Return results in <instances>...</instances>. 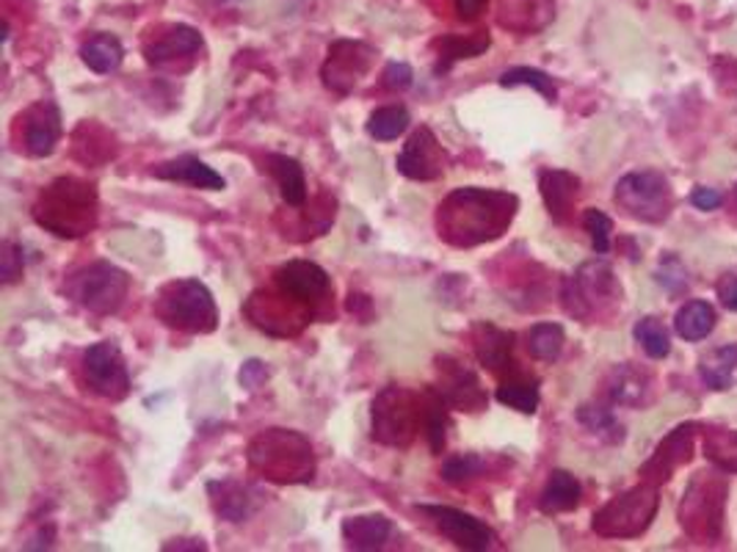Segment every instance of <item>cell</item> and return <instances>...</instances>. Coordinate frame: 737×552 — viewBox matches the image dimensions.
Here are the masks:
<instances>
[{"label": "cell", "mask_w": 737, "mask_h": 552, "mask_svg": "<svg viewBox=\"0 0 737 552\" xmlns=\"http://www.w3.org/2000/svg\"><path fill=\"white\" fill-rule=\"evenodd\" d=\"M373 59H376V50L371 45L340 39L329 47V56H326L320 78H324L326 89H331V92L351 94L356 83L362 81V75L371 72Z\"/></svg>", "instance_id": "obj_14"}, {"label": "cell", "mask_w": 737, "mask_h": 552, "mask_svg": "<svg viewBox=\"0 0 737 552\" xmlns=\"http://www.w3.org/2000/svg\"><path fill=\"white\" fill-rule=\"evenodd\" d=\"M409 122H412V117H409V110L403 108V105H384V108H376L367 117V136L376 141H395L398 136L407 133Z\"/></svg>", "instance_id": "obj_35"}, {"label": "cell", "mask_w": 737, "mask_h": 552, "mask_svg": "<svg viewBox=\"0 0 737 552\" xmlns=\"http://www.w3.org/2000/svg\"><path fill=\"white\" fill-rule=\"evenodd\" d=\"M273 285L313 309H318L331 293L329 273L318 262L309 260H291L285 266H279L273 273Z\"/></svg>", "instance_id": "obj_16"}, {"label": "cell", "mask_w": 737, "mask_h": 552, "mask_svg": "<svg viewBox=\"0 0 737 552\" xmlns=\"http://www.w3.org/2000/svg\"><path fill=\"white\" fill-rule=\"evenodd\" d=\"M635 340L652 360H666L671 354V334L660 318H641L635 324Z\"/></svg>", "instance_id": "obj_40"}, {"label": "cell", "mask_w": 737, "mask_h": 552, "mask_svg": "<svg viewBox=\"0 0 737 552\" xmlns=\"http://www.w3.org/2000/svg\"><path fill=\"white\" fill-rule=\"evenodd\" d=\"M249 467L271 483H309L315 478L313 445L291 428L260 431L246 450Z\"/></svg>", "instance_id": "obj_3"}, {"label": "cell", "mask_w": 737, "mask_h": 552, "mask_svg": "<svg viewBox=\"0 0 737 552\" xmlns=\"http://www.w3.org/2000/svg\"><path fill=\"white\" fill-rule=\"evenodd\" d=\"M577 423H581L588 434L597 436V439L608 442V445H616V442L624 439V425H621L619 420H616V414L610 412L608 407H603V403H583V407L577 409Z\"/></svg>", "instance_id": "obj_34"}, {"label": "cell", "mask_w": 737, "mask_h": 552, "mask_svg": "<svg viewBox=\"0 0 737 552\" xmlns=\"http://www.w3.org/2000/svg\"><path fill=\"white\" fill-rule=\"evenodd\" d=\"M616 204L635 221L660 224L671 213V186L668 177L655 169L630 172L616 183Z\"/></svg>", "instance_id": "obj_10"}, {"label": "cell", "mask_w": 737, "mask_h": 552, "mask_svg": "<svg viewBox=\"0 0 737 552\" xmlns=\"http://www.w3.org/2000/svg\"><path fill=\"white\" fill-rule=\"evenodd\" d=\"M732 210L737 213V183H735V188H732Z\"/></svg>", "instance_id": "obj_51"}, {"label": "cell", "mask_w": 737, "mask_h": 552, "mask_svg": "<svg viewBox=\"0 0 737 552\" xmlns=\"http://www.w3.org/2000/svg\"><path fill=\"white\" fill-rule=\"evenodd\" d=\"M715 320H718V315H715L713 304L693 298V302H686L677 309V315H674V329H677L679 338L688 340V343H699V340H704L710 331L715 329Z\"/></svg>", "instance_id": "obj_30"}, {"label": "cell", "mask_w": 737, "mask_h": 552, "mask_svg": "<svg viewBox=\"0 0 737 552\" xmlns=\"http://www.w3.org/2000/svg\"><path fill=\"white\" fill-rule=\"evenodd\" d=\"M266 163L271 177L277 180L282 202L291 204V208H304V202H307V177H304L302 163L296 157L277 155V152L268 155Z\"/></svg>", "instance_id": "obj_26"}, {"label": "cell", "mask_w": 737, "mask_h": 552, "mask_svg": "<svg viewBox=\"0 0 737 552\" xmlns=\"http://www.w3.org/2000/svg\"><path fill=\"white\" fill-rule=\"evenodd\" d=\"M423 425V401L407 387L389 384L373 398V439L389 448H407Z\"/></svg>", "instance_id": "obj_9"}, {"label": "cell", "mask_w": 737, "mask_h": 552, "mask_svg": "<svg viewBox=\"0 0 737 552\" xmlns=\"http://www.w3.org/2000/svg\"><path fill=\"white\" fill-rule=\"evenodd\" d=\"M472 345L476 356L489 373L494 376H514L517 362H514V331H505L494 324H478L472 331Z\"/></svg>", "instance_id": "obj_20"}, {"label": "cell", "mask_w": 737, "mask_h": 552, "mask_svg": "<svg viewBox=\"0 0 737 552\" xmlns=\"http://www.w3.org/2000/svg\"><path fill=\"white\" fill-rule=\"evenodd\" d=\"M489 7V0H453V9H456V17L472 23L483 14V9Z\"/></svg>", "instance_id": "obj_49"}, {"label": "cell", "mask_w": 737, "mask_h": 552, "mask_svg": "<svg viewBox=\"0 0 737 552\" xmlns=\"http://www.w3.org/2000/svg\"><path fill=\"white\" fill-rule=\"evenodd\" d=\"M238 378H241V387H246V390H257V387H262L268 378L266 362L249 360L244 367H241Z\"/></svg>", "instance_id": "obj_46"}, {"label": "cell", "mask_w": 737, "mask_h": 552, "mask_svg": "<svg viewBox=\"0 0 737 552\" xmlns=\"http://www.w3.org/2000/svg\"><path fill=\"white\" fill-rule=\"evenodd\" d=\"M652 376L635 365H616L605 378V392L613 403L630 409H641L652 403Z\"/></svg>", "instance_id": "obj_24"}, {"label": "cell", "mask_w": 737, "mask_h": 552, "mask_svg": "<svg viewBox=\"0 0 737 552\" xmlns=\"http://www.w3.org/2000/svg\"><path fill=\"white\" fill-rule=\"evenodd\" d=\"M97 188L78 177L52 180L34 202V221L56 238H83L97 227Z\"/></svg>", "instance_id": "obj_2"}, {"label": "cell", "mask_w": 737, "mask_h": 552, "mask_svg": "<svg viewBox=\"0 0 737 552\" xmlns=\"http://www.w3.org/2000/svg\"><path fill=\"white\" fill-rule=\"evenodd\" d=\"M67 296L94 315H114L122 309L130 293V277L108 260L89 262L67 277Z\"/></svg>", "instance_id": "obj_8"}, {"label": "cell", "mask_w": 737, "mask_h": 552, "mask_svg": "<svg viewBox=\"0 0 737 552\" xmlns=\"http://www.w3.org/2000/svg\"><path fill=\"white\" fill-rule=\"evenodd\" d=\"M152 309L163 326L188 331V334H210L219 326V307H215L213 293L199 280L166 282L157 291Z\"/></svg>", "instance_id": "obj_4"}, {"label": "cell", "mask_w": 737, "mask_h": 552, "mask_svg": "<svg viewBox=\"0 0 737 552\" xmlns=\"http://www.w3.org/2000/svg\"><path fill=\"white\" fill-rule=\"evenodd\" d=\"M697 431H699V425H693V423H686V425H679V428H674L671 434H668L666 439L657 445V450L650 456V461L641 467L644 481L655 483V486L671 481L674 472H677L679 467H686L688 461L693 459Z\"/></svg>", "instance_id": "obj_17"}, {"label": "cell", "mask_w": 737, "mask_h": 552, "mask_svg": "<svg viewBox=\"0 0 737 552\" xmlns=\"http://www.w3.org/2000/svg\"><path fill=\"white\" fill-rule=\"evenodd\" d=\"M483 470H487V461H483L478 454L451 456V459H445V465H442V481L453 483V486H465V483L481 478Z\"/></svg>", "instance_id": "obj_42"}, {"label": "cell", "mask_w": 737, "mask_h": 552, "mask_svg": "<svg viewBox=\"0 0 737 552\" xmlns=\"http://www.w3.org/2000/svg\"><path fill=\"white\" fill-rule=\"evenodd\" d=\"M393 536V522L384 514H362L343 522V539L351 550H382Z\"/></svg>", "instance_id": "obj_27"}, {"label": "cell", "mask_w": 737, "mask_h": 552, "mask_svg": "<svg viewBox=\"0 0 737 552\" xmlns=\"http://www.w3.org/2000/svg\"><path fill=\"white\" fill-rule=\"evenodd\" d=\"M23 246L17 240H7V244L0 246V280H3V285H14V282L23 280Z\"/></svg>", "instance_id": "obj_44"}, {"label": "cell", "mask_w": 737, "mask_h": 552, "mask_svg": "<svg viewBox=\"0 0 737 552\" xmlns=\"http://www.w3.org/2000/svg\"><path fill=\"white\" fill-rule=\"evenodd\" d=\"M152 177L157 180H168V183H183V186L191 188H202V191H224L226 180L208 166L204 161H199L197 155H180L175 161H166L161 166L152 169Z\"/></svg>", "instance_id": "obj_23"}, {"label": "cell", "mask_w": 737, "mask_h": 552, "mask_svg": "<svg viewBox=\"0 0 737 552\" xmlns=\"http://www.w3.org/2000/svg\"><path fill=\"white\" fill-rule=\"evenodd\" d=\"M445 407L447 403L440 392L436 390L425 392L423 428H425V436H429L431 454H436V456L445 450V442H447V409Z\"/></svg>", "instance_id": "obj_36"}, {"label": "cell", "mask_w": 737, "mask_h": 552, "mask_svg": "<svg viewBox=\"0 0 737 552\" xmlns=\"http://www.w3.org/2000/svg\"><path fill=\"white\" fill-rule=\"evenodd\" d=\"M83 378L92 392L108 401H122L130 392V373L114 340H100L83 351Z\"/></svg>", "instance_id": "obj_12"}, {"label": "cell", "mask_w": 737, "mask_h": 552, "mask_svg": "<svg viewBox=\"0 0 737 552\" xmlns=\"http://www.w3.org/2000/svg\"><path fill=\"white\" fill-rule=\"evenodd\" d=\"M583 227H586L588 238H592V246L597 255H608L610 251V235H613V221L610 215H605L603 210L588 208L583 213Z\"/></svg>", "instance_id": "obj_43"}, {"label": "cell", "mask_w": 737, "mask_h": 552, "mask_svg": "<svg viewBox=\"0 0 737 552\" xmlns=\"http://www.w3.org/2000/svg\"><path fill=\"white\" fill-rule=\"evenodd\" d=\"M691 204L699 210H715L724 204V193L715 191V188H697V191L691 193Z\"/></svg>", "instance_id": "obj_48"}, {"label": "cell", "mask_w": 737, "mask_h": 552, "mask_svg": "<svg viewBox=\"0 0 737 552\" xmlns=\"http://www.w3.org/2000/svg\"><path fill=\"white\" fill-rule=\"evenodd\" d=\"M492 36L487 31H478L472 36H442L436 39V50H440V61H436V72H447L456 61L461 59H478L481 52L489 50Z\"/></svg>", "instance_id": "obj_31"}, {"label": "cell", "mask_w": 737, "mask_h": 552, "mask_svg": "<svg viewBox=\"0 0 737 552\" xmlns=\"http://www.w3.org/2000/svg\"><path fill=\"white\" fill-rule=\"evenodd\" d=\"M210 503H213V512L219 514L226 522H244L251 512H255V489H249L246 483L235 481V478H224V481H210L208 483Z\"/></svg>", "instance_id": "obj_25"}, {"label": "cell", "mask_w": 737, "mask_h": 552, "mask_svg": "<svg viewBox=\"0 0 737 552\" xmlns=\"http://www.w3.org/2000/svg\"><path fill=\"white\" fill-rule=\"evenodd\" d=\"M204 47L202 34L191 25H168L166 34H157L155 39L144 45V56L152 67L172 64L177 59H188L197 56Z\"/></svg>", "instance_id": "obj_22"}, {"label": "cell", "mask_w": 737, "mask_h": 552, "mask_svg": "<svg viewBox=\"0 0 737 552\" xmlns=\"http://www.w3.org/2000/svg\"><path fill=\"white\" fill-rule=\"evenodd\" d=\"M539 191L552 221L570 224L572 213H575V202L581 197V177L566 169H541Z\"/></svg>", "instance_id": "obj_21"}, {"label": "cell", "mask_w": 737, "mask_h": 552, "mask_svg": "<svg viewBox=\"0 0 737 552\" xmlns=\"http://www.w3.org/2000/svg\"><path fill=\"white\" fill-rule=\"evenodd\" d=\"M699 373L710 390H729L737 378V345H721V349L704 354L699 362Z\"/></svg>", "instance_id": "obj_32"}, {"label": "cell", "mask_w": 737, "mask_h": 552, "mask_svg": "<svg viewBox=\"0 0 737 552\" xmlns=\"http://www.w3.org/2000/svg\"><path fill=\"white\" fill-rule=\"evenodd\" d=\"M621 285L616 280L613 268L605 260L583 262L570 280L563 282V309L577 320L597 324L616 313L621 304Z\"/></svg>", "instance_id": "obj_5"}, {"label": "cell", "mask_w": 737, "mask_h": 552, "mask_svg": "<svg viewBox=\"0 0 737 552\" xmlns=\"http://www.w3.org/2000/svg\"><path fill=\"white\" fill-rule=\"evenodd\" d=\"M23 122V144L25 152L34 157L52 155L61 139V110L52 99H39L25 110Z\"/></svg>", "instance_id": "obj_19"}, {"label": "cell", "mask_w": 737, "mask_h": 552, "mask_svg": "<svg viewBox=\"0 0 737 552\" xmlns=\"http://www.w3.org/2000/svg\"><path fill=\"white\" fill-rule=\"evenodd\" d=\"M583 486L570 470H552L545 492L539 497V508L545 514H566L581 506Z\"/></svg>", "instance_id": "obj_28"}, {"label": "cell", "mask_w": 737, "mask_h": 552, "mask_svg": "<svg viewBox=\"0 0 737 552\" xmlns=\"http://www.w3.org/2000/svg\"><path fill=\"white\" fill-rule=\"evenodd\" d=\"M500 86L514 89V86H530L547 99V103H555L558 99V86L547 72L534 70V67H514V70L503 72L500 75Z\"/></svg>", "instance_id": "obj_41"}, {"label": "cell", "mask_w": 737, "mask_h": 552, "mask_svg": "<svg viewBox=\"0 0 737 552\" xmlns=\"http://www.w3.org/2000/svg\"><path fill=\"white\" fill-rule=\"evenodd\" d=\"M729 483L721 472H697L679 503V522L691 539L713 544L724 530V512Z\"/></svg>", "instance_id": "obj_6"}, {"label": "cell", "mask_w": 737, "mask_h": 552, "mask_svg": "<svg viewBox=\"0 0 737 552\" xmlns=\"http://www.w3.org/2000/svg\"><path fill=\"white\" fill-rule=\"evenodd\" d=\"M498 401L503 403V407L517 409V412H523V414H536V409H539V401H541L539 381L530 376H519V373H514V376H508L498 387Z\"/></svg>", "instance_id": "obj_33"}, {"label": "cell", "mask_w": 737, "mask_h": 552, "mask_svg": "<svg viewBox=\"0 0 737 552\" xmlns=\"http://www.w3.org/2000/svg\"><path fill=\"white\" fill-rule=\"evenodd\" d=\"M657 508H660V494L655 483H641V486L628 489L616 494L613 501L605 503L594 514V533L603 539H639L655 522Z\"/></svg>", "instance_id": "obj_7"}, {"label": "cell", "mask_w": 737, "mask_h": 552, "mask_svg": "<svg viewBox=\"0 0 737 552\" xmlns=\"http://www.w3.org/2000/svg\"><path fill=\"white\" fill-rule=\"evenodd\" d=\"M704 454L718 470L737 472V431L707 428L704 431Z\"/></svg>", "instance_id": "obj_37"}, {"label": "cell", "mask_w": 737, "mask_h": 552, "mask_svg": "<svg viewBox=\"0 0 737 552\" xmlns=\"http://www.w3.org/2000/svg\"><path fill=\"white\" fill-rule=\"evenodd\" d=\"M715 293H718L721 304L732 313H737V273H724L715 285Z\"/></svg>", "instance_id": "obj_47"}, {"label": "cell", "mask_w": 737, "mask_h": 552, "mask_svg": "<svg viewBox=\"0 0 737 552\" xmlns=\"http://www.w3.org/2000/svg\"><path fill=\"white\" fill-rule=\"evenodd\" d=\"M81 59L97 75H110L117 72L125 61V47L117 36L94 34L81 45Z\"/></svg>", "instance_id": "obj_29"}, {"label": "cell", "mask_w": 737, "mask_h": 552, "mask_svg": "<svg viewBox=\"0 0 737 552\" xmlns=\"http://www.w3.org/2000/svg\"><path fill=\"white\" fill-rule=\"evenodd\" d=\"M541 0H525V7H519V0H503L500 3V25L514 31H525V34H534V31L545 28L550 23V14H534V7H539Z\"/></svg>", "instance_id": "obj_38"}, {"label": "cell", "mask_w": 737, "mask_h": 552, "mask_svg": "<svg viewBox=\"0 0 737 552\" xmlns=\"http://www.w3.org/2000/svg\"><path fill=\"white\" fill-rule=\"evenodd\" d=\"M244 315L251 320V326L271 338H296L299 331L315 318V309L273 285V291L251 293L249 302L244 304Z\"/></svg>", "instance_id": "obj_11"}, {"label": "cell", "mask_w": 737, "mask_h": 552, "mask_svg": "<svg viewBox=\"0 0 737 552\" xmlns=\"http://www.w3.org/2000/svg\"><path fill=\"white\" fill-rule=\"evenodd\" d=\"M412 81H414L412 67L403 64V61H389V64L384 67V86H387L389 92H407V89L412 86Z\"/></svg>", "instance_id": "obj_45"}, {"label": "cell", "mask_w": 737, "mask_h": 552, "mask_svg": "<svg viewBox=\"0 0 737 552\" xmlns=\"http://www.w3.org/2000/svg\"><path fill=\"white\" fill-rule=\"evenodd\" d=\"M163 550H208V544H204L202 539H175L166 541Z\"/></svg>", "instance_id": "obj_50"}, {"label": "cell", "mask_w": 737, "mask_h": 552, "mask_svg": "<svg viewBox=\"0 0 737 552\" xmlns=\"http://www.w3.org/2000/svg\"><path fill=\"white\" fill-rule=\"evenodd\" d=\"M395 166H398V172H401L403 177H409V180L418 183L440 180L442 172H445V152H442V144L434 136V130L431 128L414 130L412 139L403 144Z\"/></svg>", "instance_id": "obj_18"}, {"label": "cell", "mask_w": 737, "mask_h": 552, "mask_svg": "<svg viewBox=\"0 0 737 552\" xmlns=\"http://www.w3.org/2000/svg\"><path fill=\"white\" fill-rule=\"evenodd\" d=\"M566 331L561 324H536L528 331V351L539 362H555L561 356Z\"/></svg>", "instance_id": "obj_39"}, {"label": "cell", "mask_w": 737, "mask_h": 552, "mask_svg": "<svg viewBox=\"0 0 737 552\" xmlns=\"http://www.w3.org/2000/svg\"><path fill=\"white\" fill-rule=\"evenodd\" d=\"M418 512L423 517H429V522L440 530L445 539H451L453 544L459 547V550H470V552H483L492 550L498 536L494 530L489 528L487 522H481L472 514L461 512V508L453 506H431V503H423L418 506Z\"/></svg>", "instance_id": "obj_13"}, {"label": "cell", "mask_w": 737, "mask_h": 552, "mask_svg": "<svg viewBox=\"0 0 737 552\" xmlns=\"http://www.w3.org/2000/svg\"><path fill=\"white\" fill-rule=\"evenodd\" d=\"M436 371H440L436 392L445 398L447 407L459 409V412H481V409H487L489 398L487 390L481 387V378L465 362L453 360V356H440Z\"/></svg>", "instance_id": "obj_15"}, {"label": "cell", "mask_w": 737, "mask_h": 552, "mask_svg": "<svg viewBox=\"0 0 737 552\" xmlns=\"http://www.w3.org/2000/svg\"><path fill=\"white\" fill-rule=\"evenodd\" d=\"M519 199L498 188H456L436 208L440 238L459 249L489 244L512 227Z\"/></svg>", "instance_id": "obj_1"}]
</instances>
